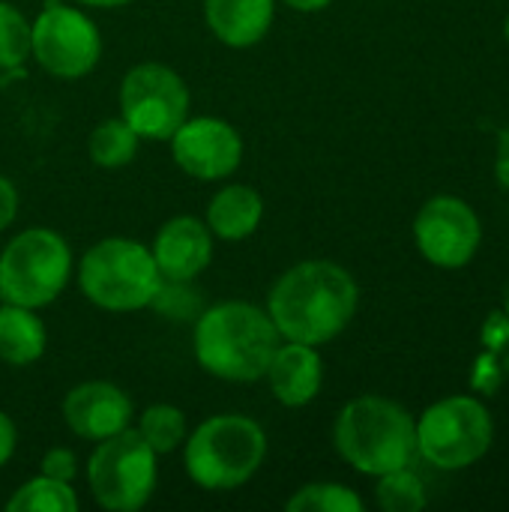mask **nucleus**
Here are the masks:
<instances>
[{
    "label": "nucleus",
    "mask_w": 509,
    "mask_h": 512,
    "mask_svg": "<svg viewBox=\"0 0 509 512\" xmlns=\"http://www.w3.org/2000/svg\"><path fill=\"white\" fill-rule=\"evenodd\" d=\"M360 288L354 276L333 261H300L285 270L270 297L267 315L285 342L327 345L357 315Z\"/></svg>",
    "instance_id": "nucleus-1"
},
{
    "label": "nucleus",
    "mask_w": 509,
    "mask_h": 512,
    "mask_svg": "<svg viewBox=\"0 0 509 512\" xmlns=\"http://www.w3.org/2000/svg\"><path fill=\"white\" fill-rule=\"evenodd\" d=\"M282 345V336L267 309L243 300H225L195 318L192 348L198 366L231 384H252L267 375V366Z\"/></svg>",
    "instance_id": "nucleus-2"
},
{
    "label": "nucleus",
    "mask_w": 509,
    "mask_h": 512,
    "mask_svg": "<svg viewBox=\"0 0 509 512\" xmlns=\"http://www.w3.org/2000/svg\"><path fill=\"white\" fill-rule=\"evenodd\" d=\"M339 456L366 477L408 468L417 456V420L393 399H351L333 426Z\"/></svg>",
    "instance_id": "nucleus-3"
},
{
    "label": "nucleus",
    "mask_w": 509,
    "mask_h": 512,
    "mask_svg": "<svg viewBox=\"0 0 509 512\" xmlns=\"http://www.w3.org/2000/svg\"><path fill=\"white\" fill-rule=\"evenodd\" d=\"M267 459V432L246 414L207 417L183 441L186 477L204 492L246 486Z\"/></svg>",
    "instance_id": "nucleus-4"
},
{
    "label": "nucleus",
    "mask_w": 509,
    "mask_h": 512,
    "mask_svg": "<svg viewBox=\"0 0 509 512\" xmlns=\"http://www.w3.org/2000/svg\"><path fill=\"white\" fill-rule=\"evenodd\" d=\"M81 294L105 312H141L153 303L162 273L153 252L129 237H105L78 261Z\"/></svg>",
    "instance_id": "nucleus-5"
},
{
    "label": "nucleus",
    "mask_w": 509,
    "mask_h": 512,
    "mask_svg": "<svg viewBox=\"0 0 509 512\" xmlns=\"http://www.w3.org/2000/svg\"><path fill=\"white\" fill-rule=\"evenodd\" d=\"M72 276L69 243L51 228H27L0 252V300L42 309L54 303Z\"/></svg>",
    "instance_id": "nucleus-6"
},
{
    "label": "nucleus",
    "mask_w": 509,
    "mask_h": 512,
    "mask_svg": "<svg viewBox=\"0 0 509 512\" xmlns=\"http://www.w3.org/2000/svg\"><path fill=\"white\" fill-rule=\"evenodd\" d=\"M159 483V456L129 426L96 441L87 459V486L93 501L108 512L141 510Z\"/></svg>",
    "instance_id": "nucleus-7"
},
{
    "label": "nucleus",
    "mask_w": 509,
    "mask_h": 512,
    "mask_svg": "<svg viewBox=\"0 0 509 512\" xmlns=\"http://www.w3.org/2000/svg\"><path fill=\"white\" fill-rule=\"evenodd\" d=\"M495 441L489 408L474 396H450L423 411L417 420V453L441 471L477 465Z\"/></svg>",
    "instance_id": "nucleus-8"
},
{
    "label": "nucleus",
    "mask_w": 509,
    "mask_h": 512,
    "mask_svg": "<svg viewBox=\"0 0 509 512\" xmlns=\"http://www.w3.org/2000/svg\"><path fill=\"white\" fill-rule=\"evenodd\" d=\"M30 57L48 75L78 81L102 60V33L81 9L63 0H45L36 21H30Z\"/></svg>",
    "instance_id": "nucleus-9"
},
{
    "label": "nucleus",
    "mask_w": 509,
    "mask_h": 512,
    "mask_svg": "<svg viewBox=\"0 0 509 512\" xmlns=\"http://www.w3.org/2000/svg\"><path fill=\"white\" fill-rule=\"evenodd\" d=\"M120 117L147 141H168L189 117V87L165 63H138L120 84Z\"/></svg>",
    "instance_id": "nucleus-10"
},
{
    "label": "nucleus",
    "mask_w": 509,
    "mask_h": 512,
    "mask_svg": "<svg viewBox=\"0 0 509 512\" xmlns=\"http://www.w3.org/2000/svg\"><path fill=\"white\" fill-rule=\"evenodd\" d=\"M480 240V216L459 195L429 198L414 219V243L420 255L441 270H462L465 264H471Z\"/></svg>",
    "instance_id": "nucleus-11"
},
{
    "label": "nucleus",
    "mask_w": 509,
    "mask_h": 512,
    "mask_svg": "<svg viewBox=\"0 0 509 512\" xmlns=\"http://www.w3.org/2000/svg\"><path fill=\"white\" fill-rule=\"evenodd\" d=\"M168 141L177 168L204 183L231 177L243 162V138L222 117H186Z\"/></svg>",
    "instance_id": "nucleus-12"
},
{
    "label": "nucleus",
    "mask_w": 509,
    "mask_h": 512,
    "mask_svg": "<svg viewBox=\"0 0 509 512\" xmlns=\"http://www.w3.org/2000/svg\"><path fill=\"white\" fill-rule=\"evenodd\" d=\"M132 399L111 381H84L63 399V423L81 441H105L132 426Z\"/></svg>",
    "instance_id": "nucleus-13"
},
{
    "label": "nucleus",
    "mask_w": 509,
    "mask_h": 512,
    "mask_svg": "<svg viewBox=\"0 0 509 512\" xmlns=\"http://www.w3.org/2000/svg\"><path fill=\"white\" fill-rule=\"evenodd\" d=\"M213 231L198 216H174L153 237V261L162 279L195 282L213 261Z\"/></svg>",
    "instance_id": "nucleus-14"
},
{
    "label": "nucleus",
    "mask_w": 509,
    "mask_h": 512,
    "mask_svg": "<svg viewBox=\"0 0 509 512\" xmlns=\"http://www.w3.org/2000/svg\"><path fill=\"white\" fill-rule=\"evenodd\" d=\"M267 384L279 405L285 408H306L318 399L324 384V360L315 345L285 342L276 348L267 366Z\"/></svg>",
    "instance_id": "nucleus-15"
},
{
    "label": "nucleus",
    "mask_w": 509,
    "mask_h": 512,
    "mask_svg": "<svg viewBox=\"0 0 509 512\" xmlns=\"http://www.w3.org/2000/svg\"><path fill=\"white\" fill-rule=\"evenodd\" d=\"M210 33L228 48L258 45L276 18V0H204Z\"/></svg>",
    "instance_id": "nucleus-16"
},
{
    "label": "nucleus",
    "mask_w": 509,
    "mask_h": 512,
    "mask_svg": "<svg viewBox=\"0 0 509 512\" xmlns=\"http://www.w3.org/2000/svg\"><path fill=\"white\" fill-rule=\"evenodd\" d=\"M261 219H264L261 192L246 183H228L213 195L204 222L213 231V237L240 243L261 228Z\"/></svg>",
    "instance_id": "nucleus-17"
},
{
    "label": "nucleus",
    "mask_w": 509,
    "mask_h": 512,
    "mask_svg": "<svg viewBox=\"0 0 509 512\" xmlns=\"http://www.w3.org/2000/svg\"><path fill=\"white\" fill-rule=\"evenodd\" d=\"M48 348V330L36 309L3 303L0 306V360L9 366H30L42 360Z\"/></svg>",
    "instance_id": "nucleus-18"
},
{
    "label": "nucleus",
    "mask_w": 509,
    "mask_h": 512,
    "mask_svg": "<svg viewBox=\"0 0 509 512\" xmlns=\"http://www.w3.org/2000/svg\"><path fill=\"white\" fill-rule=\"evenodd\" d=\"M138 144H141V135L123 117H108L93 126L87 138V153H90V162L99 168H123L135 159Z\"/></svg>",
    "instance_id": "nucleus-19"
},
{
    "label": "nucleus",
    "mask_w": 509,
    "mask_h": 512,
    "mask_svg": "<svg viewBox=\"0 0 509 512\" xmlns=\"http://www.w3.org/2000/svg\"><path fill=\"white\" fill-rule=\"evenodd\" d=\"M9 512H78V495L72 483L54 480V477H33L24 486L15 489V495L6 501Z\"/></svg>",
    "instance_id": "nucleus-20"
},
{
    "label": "nucleus",
    "mask_w": 509,
    "mask_h": 512,
    "mask_svg": "<svg viewBox=\"0 0 509 512\" xmlns=\"http://www.w3.org/2000/svg\"><path fill=\"white\" fill-rule=\"evenodd\" d=\"M135 432L147 441V447L156 456H165V453H174L177 447H183V441L189 435V423L180 408L159 402V405H150L141 411Z\"/></svg>",
    "instance_id": "nucleus-21"
},
{
    "label": "nucleus",
    "mask_w": 509,
    "mask_h": 512,
    "mask_svg": "<svg viewBox=\"0 0 509 512\" xmlns=\"http://www.w3.org/2000/svg\"><path fill=\"white\" fill-rule=\"evenodd\" d=\"M288 512H363V498L342 483H309L288 501Z\"/></svg>",
    "instance_id": "nucleus-22"
},
{
    "label": "nucleus",
    "mask_w": 509,
    "mask_h": 512,
    "mask_svg": "<svg viewBox=\"0 0 509 512\" xmlns=\"http://www.w3.org/2000/svg\"><path fill=\"white\" fill-rule=\"evenodd\" d=\"M375 498L384 512H417L426 507L423 480L411 468L381 474L378 486H375Z\"/></svg>",
    "instance_id": "nucleus-23"
},
{
    "label": "nucleus",
    "mask_w": 509,
    "mask_h": 512,
    "mask_svg": "<svg viewBox=\"0 0 509 512\" xmlns=\"http://www.w3.org/2000/svg\"><path fill=\"white\" fill-rule=\"evenodd\" d=\"M30 57V21L27 15L0 0V72L24 69Z\"/></svg>",
    "instance_id": "nucleus-24"
},
{
    "label": "nucleus",
    "mask_w": 509,
    "mask_h": 512,
    "mask_svg": "<svg viewBox=\"0 0 509 512\" xmlns=\"http://www.w3.org/2000/svg\"><path fill=\"white\" fill-rule=\"evenodd\" d=\"M156 312L174 318V321H189L201 315V294L192 291V282H177V279H162L153 303Z\"/></svg>",
    "instance_id": "nucleus-25"
},
{
    "label": "nucleus",
    "mask_w": 509,
    "mask_h": 512,
    "mask_svg": "<svg viewBox=\"0 0 509 512\" xmlns=\"http://www.w3.org/2000/svg\"><path fill=\"white\" fill-rule=\"evenodd\" d=\"M39 474L72 483L78 477V456L69 447H51L39 462Z\"/></svg>",
    "instance_id": "nucleus-26"
},
{
    "label": "nucleus",
    "mask_w": 509,
    "mask_h": 512,
    "mask_svg": "<svg viewBox=\"0 0 509 512\" xmlns=\"http://www.w3.org/2000/svg\"><path fill=\"white\" fill-rule=\"evenodd\" d=\"M18 216V189L9 177L0 174V231H6Z\"/></svg>",
    "instance_id": "nucleus-27"
},
{
    "label": "nucleus",
    "mask_w": 509,
    "mask_h": 512,
    "mask_svg": "<svg viewBox=\"0 0 509 512\" xmlns=\"http://www.w3.org/2000/svg\"><path fill=\"white\" fill-rule=\"evenodd\" d=\"M18 447V429L12 423V417L6 411H0V468L9 465V459L15 456Z\"/></svg>",
    "instance_id": "nucleus-28"
},
{
    "label": "nucleus",
    "mask_w": 509,
    "mask_h": 512,
    "mask_svg": "<svg viewBox=\"0 0 509 512\" xmlns=\"http://www.w3.org/2000/svg\"><path fill=\"white\" fill-rule=\"evenodd\" d=\"M495 177L498 183L509 189V129L498 132V156H495Z\"/></svg>",
    "instance_id": "nucleus-29"
},
{
    "label": "nucleus",
    "mask_w": 509,
    "mask_h": 512,
    "mask_svg": "<svg viewBox=\"0 0 509 512\" xmlns=\"http://www.w3.org/2000/svg\"><path fill=\"white\" fill-rule=\"evenodd\" d=\"M285 3H288L291 9H297V12H306V15H309V12H321V9H327L333 0H285Z\"/></svg>",
    "instance_id": "nucleus-30"
},
{
    "label": "nucleus",
    "mask_w": 509,
    "mask_h": 512,
    "mask_svg": "<svg viewBox=\"0 0 509 512\" xmlns=\"http://www.w3.org/2000/svg\"><path fill=\"white\" fill-rule=\"evenodd\" d=\"M78 6H93V9H117V6H126L132 0H75Z\"/></svg>",
    "instance_id": "nucleus-31"
},
{
    "label": "nucleus",
    "mask_w": 509,
    "mask_h": 512,
    "mask_svg": "<svg viewBox=\"0 0 509 512\" xmlns=\"http://www.w3.org/2000/svg\"><path fill=\"white\" fill-rule=\"evenodd\" d=\"M504 33H507V42H509V15H507V24H504Z\"/></svg>",
    "instance_id": "nucleus-32"
},
{
    "label": "nucleus",
    "mask_w": 509,
    "mask_h": 512,
    "mask_svg": "<svg viewBox=\"0 0 509 512\" xmlns=\"http://www.w3.org/2000/svg\"><path fill=\"white\" fill-rule=\"evenodd\" d=\"M507 315H509V297H507Z\"/></svg>",
    "instance_id": "nucleus-33"
}]
</instances>
